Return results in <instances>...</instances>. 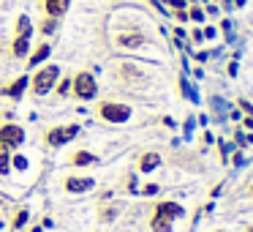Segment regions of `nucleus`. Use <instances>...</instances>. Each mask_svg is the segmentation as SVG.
Returning <instances> with one entry per match:
<instances>
[{
    "mask_svg": "<svg viewBox=\"0 0 253 232\" xmlns=\"http://www.w3.org/2000/svg\"><path fill=\"white\" fill-rule=\"evenodd\" d=\"M66 8H68V0H44V11L49 14L52 19L66 14Z\"/></svg>",
    "mask_w": 253,
    "mask_h": 232,
    "instance_id": "nucleus-12",
    "label": "nucleus"
},
{
    "mask_svg": "<svg viewBox=\"0 0 253 232\" xmlns=\"http://www.w3.org/2000/svg\"><path fill=\"white\" fill-rule=\"evenodd\" d=\"M161 167V156L155 150H147V153L139 156V172H153Z\"/></svg>",
    "mask_w": 253,
    "mask_h": 232,
    "instance_id": "nucleus-10",
    "label": "nucleus"
},
{
    "mask_svg": "<svg viewBox=\"0 0 253 232\" xmlns=\"http://www.w3.org/2000/svg\"><path fill=\"white\" fill-rule=\"evenodd\" d=\"M98 115H101V120H106V123H126L128 117H131V107L115 104V101H104V104L98 107Z\"/></svg>",
    "mask_w": 253,
    "mask_h": 232,
    "instance_id": "nucleus-5",
    "label": "nucleus"
},
{
    "mask_svg": "<svg viewBox=\"0 0 253 232\" xmlns=\"http://www.w3.org/2000/svg\"><path fill=\"white\" fill-rule=\"evenodd\" d=\"M185 213L182 210L180 202H158L153 208V216H150V230L153 232H171V227H174V221L180 219V216Z\"/></svg>",
    "mask_w": 253,
    "mask_h": 232,
    "instance_id": "nucleus-1",
    "label": "nucleus"
},
{
    "mask_svg": "<svg viewBox=\"0 0 253 232\" xmlns=\"http://www.w3.org/2000/svg\"><path fill=\"white\" fill-rule=\"evenodd\" d=\"M25 88H28V77H19V79H14L11 85H6L3 93H6L8 99H19V96L25 93Z\"/></svg>",
    "mask_w": 253,
    "mask_h": 232,
    "instance_id": "nucleus-11",
    "label": "nucleus"
},
{
    "mask_svg": "<svg viewBox=\"0 0 253 232\" xmlns=\"http://www.w3.org/2000/svg\"><path fill=\"white\" fill-rule=\"evenodd\" d=\"M49 44H41L39 47V50H36L33 52V55H30V60H28V66H39V63H44L46 60V58H49Z\"/></svg>",
    "mask_w": 253,
    "mask_h": 232,
    "instance_id": "nucleus-14",
    "label": "nucleus"
},
{
    "mask_svg": "<svg viewBox=\"0 0 253 232\" xmlns=\"http://www.w3.org/2000/svg\"><path fill=\"white\" fill-rule=\"evenodd\" d=\"M60 79V68L57 66H44L36 71L33 77V93L36 96H46L52 88H55V82Z\"/></svg>",
    "mask_w": 253,
    "mask_h": 232,
    "instance_id": "nucleus-2",
    "label": "nucleus"
},
{
    "mask_svg": "<svg viewBox=\"0 0 253 232\" xmlns=\"http://www.w3.org/2000/svg\"><path fill=\"white\" fill-rule=\"evenodd\" d=\"M77 134H79V126H55L44 134V142L52 145V148H60V145L71 142Z\"/></svg>",
    "mask_w": 253,
    "mask_h": 232,
    "instance_id": "nucleus-6",
    "label": "nucleus"
},
{
    "mask_svg": "<svg viewBox=\"0 0 253 232\" xmlns=\"http://www.w3.org/2000/svg\"><path fill=\"white\" fill-rule=\"evenodd\" d=\"M25 224H28V210H17V216H14L11 227H14V230H22Z\"/></svg>",
    "mask_w": 253,
    "mask_h": 232,
    "instance_id": "nucleus-15",
    "label": "nucleus"
},
{
    "mask_svg": "<svg viewBox=\"0 0 253 232\" xmlns=\"http://www.w3.org/2000/svg\"><path fill=\"white\" fill-rule=\"evenodd\" d=\"M237 107H242V110H245V112H248V117H253V107H251V104H248V101H240V104H237Z\"/></svg>",
    "mask_w": 253,
    "mask_h": 232,
    "instance_id": "nucleus-22",
    "label": "nucleus"
},
{
    "mask_svg": "<svg viewBox=\"0 0 253 232\" xmlns=\"http://www.w3.org/2000/svg\"><path fill=\"white\" fill-rule=\"evenodd\" d=\"M41 30H44V33H52V30H55V19L49 17V19H46L44 25H41Z\"/></svg>",
    "mask_w": 253,
    "mask_h": 232,
    "instance_id": "nucleus-18",
    "label": "nucleus"
},
{
    "mask_svg": "<svg viewBox=\"0 0 253 232\" xmlns=\"http://www.w3.org/2000/svg\"><path fill=\"white\" fill-rule=\"evenodd\" d=\"M14 167H17V170H25V167H28V161H25V156H17V159H14Z\"/></svg>",
    "mask_w": 253,
    "mask_h": 232,
    "instance_id": "nucleus-19",
    "label": "nucleus"
},
{
    "mask_svg": "<svg viewBox=\"0 0 253 232\" xmlns=\"http://www.w3.org/2000/svg\"><path fill=\"white\" fill-rule=\"evenodd\" d=\"M71 88H74V96H77V99H82V101L95 99V93H98L95 77H93V74H87V71L77 74V77H74V82H71Z\"/></svg>",
    "mask_w": 253,
    "mask_h": 232,
    "instance_id": "nucleus-3",
    "label": "nucleus"
},
{
    "mask_svg": "<svg viewBox=\"0 0 253 232\" xmlns=\"http://www.w3.org/2000/svg\"><path fill=\"white\" fill-rule=\"evenodd\" d=\"M188 19H193V22H204V11L196 8V6H191L188 8Z\"/></svg>",
    "mask_w": 253,
    "mask_h": 232,
    "instance_id": "nucleus-16",
    "label": "nucleus"
},
{
    "mask_svg": "<svg viewBox=\"0 0 253 232\" xmlns=\"http://www.w3.org/2000/svg\"><path fill=\"white\" fill-rule=\"evenodd\" d=\"M66 191H71V194H84V191H90V188L95 186V180L93 177H66Z\"/></svg>",
    "mask_w": 253,
    "mask_h": 232,
    "instance_id": "nucleus-8",
    "label": "nucleus"
},
{
    "mask_svg": "<svg viewBox=\"0 0 253 232\" xmlns=\"http://www.w3.org/2000/svg\"><path fill=\"white\" fill-rule=\"evenodd\" d=\"M245 232H253V224H248V227H245Z\"/></svg>",
    "mask_w": 253,
    "mask_h": 232,
    "instance_id": "nucleus-25",
    "label": "nucleus"
},
{
    "mask_svg": "<svg viewBox=\"0 0 253 232\" xmlns=\"http://www.w3.org/2000/svg\"><path fill=\"white\" fill-rule=\"evenodd\" d=\"M68 161H71L74 167H90V164H95V156L87 153V150H77V153L68 156Z\"/></svg>",
    "mask_w": 253,
    "mask_h": 232,
    "instance_id": "nucleus-13",
    "label": "nucleus"
},
{
    "mask_svg": "<svg viewBox=\"0 0 253 232\" xmlns=\"http://www.w3.org/2000/svg\"><path fill=\"white\" fill-rule=\"evenodd\" d=\"M30 17L17 19V36H14V58H25L30 50Z\"/></svg>",
    "mask_w": 253,
    "mask_h": 232,
    "instance_id": "nucleus-4",
    "label": "nucleus"
},
{
    "mask_svg": "<svg viewBox=\"0 0 253 232\" xmlns=\"http://www.w3.org/2000/svg\"><path fill=\"white\" fill-rule=\"evenodd\" d=\"M0 142L6 145L8 150L19 148V145L25 142V131L17 126V123H6V126L0 128Z\"/></svg>",
    "mask_w": 253,
    "mask_h": 232,
    "instance_id": "nucleus-7",
    "label": "nucleus"
},
{
    "mask_svg": "<svg viewBox=\"0 0 253 232\" xmlns=\"http://www.w3.org/2000/svg\"><path fill=\"white\" fill-rule=\"evenodd\" d=\"M218 232H220V230H218Z\"/></svg>",
    "mask_w": 253,
    "mask_h": 232,
    "instance_id": "nucleus-27",
    "label": "nucleus"
},
{
    "mask_svg": "<svg viewBox=\"0 0 253 232\" xmlns=\"http://www.w3.org/2000/svg\"><path fill=\"white\" fill-rule=\"evenodd\" d=\"M180 88H182V93H185V99H191V101H196V90H193V88H191V85H188V82H185V79H182V82H180Z\"/></svg>",
    "mask_w": 253,
    "mask_h": 232,
    "instance_id": "nucleus-17",
    "label": "nucleus"
},
{
    "mask_svg": "<svg viewBox=\"0 0 253 232\" xmlns=\"http://www.w3.org/2000/svg\"><path fill=\"white\" fill-rule=\"evenodd\" d=\"M155 191H158V186H144V188H142V194H144V197H153Z\"/></svg>",
    "mask_w": 253,
    "mask_h": 232,
    "instance_id": "nucleus-20",
    "label": "nucleus"
},
{
    "mask_svg": "<svg viewBox=\"0 0 253 232\" xmlns=\"http://www.w3.org/2000/svg\"><path fill=\"white\" fill-rule=\"evenodd\" d=\"M191 39H193V41H196V44H199V41L204 39V33H202V30H193V33H191Z\"/></svg>",
    "mask_w": 253,
    "mask_h": 232,
    "instance_id": "nucleus-23",
    "label": "nucleus"
},
{
    "mask_svg": "<svg viewBox=\"0 0 253 232\" xmlns=\"http://www.w3.org/2000/svg\"><path fill=\"white\" fill-rule=\"evenodd\" d=\"M245 128H251V131H253V117H245Z\"/></svg>",
    "mask_w": 253,
    "mask_h": 232,
    "instance_id": "nucleus-24",
    "label": "nucleus"
},
{
    "mask_svg": "<svg viewBox=\"0 0 253 232\" xmlns=\"http://www.w3.org/2000/svg\"><path fill=\"white\" fill-rule=\"evenodd\" d=\"M0 227H3V219H0Z\"/></svg>",
    "mask_w": 253,
    "mask_h": 232,
    "instance_id": "nucleus-26",
    "label": "nucleus"
},
{
    "mask_svg": "<svg viewBox=\"0 0 253 232\" xmlns=\"http://www.w3.org/2000/svg\"><path fill=\"white\" fill-rule=\"evenodd\" d=\"M144 41L147 39H144V33H139V30L136 33H120L117 36V47H123V50H139Z\"/></svg>",
    "mask_w": 253,
    "mask_h": 232,
    "instance_id": "nucleus-9",
    "label": "nucleus"
},
{
    "mask_svg": "<svg viewBox=\"0 0 253 232\" xmlns=\"http://www.w3.org/2000/svg\"><path fill=\"white\" fill-rule=\"evenodd\" d=\"M68 90H71V82H60V88H57V93H60V96H66Z\"/></svg>",
    "mask_w": 253,
    "mask_h": 232,
    "instance_id": "nucleus-21",
    "label": "nucleus"
}]
</instances>
